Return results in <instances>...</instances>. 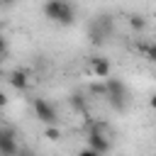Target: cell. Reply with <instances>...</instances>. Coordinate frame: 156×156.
Wrapping results in <instances>:
<instances>
[{
    "mask_svg": "<svg viewBox=\"0 0 156 156\" xmlns=\"http://www.w3.org/2000/svg\"><path fill=\"white\" fill-rule=\"evenodd\" d=\"M41 12H44V17H46L49 22H54V24H58V27H71V24H76V7H73V2H68V0H46L44 7H41Z\"/></svg>",
    "mask_w": 156,
    "mask_h": 156,
    "instance_id": "obj_1",
    "label": "cell"
},
{
    "mask_svg": "<svg viewBox=\"0 0 156 156\" xmlns=\"http://www.w3.org/2000/svg\"><path fill=\"white\" fill-rule=\"evenodd\" d=\"M105 80V102L115 110V112H124L127 110V102H129V90H127V83L122 80V78H112V76H107V78H102Z\"/></svg>",
    "mask_w": 156,
    "mask_h": 156,
    "instance_id": "obj_2",
    "label": "cell"
},
{
    "mask_svg": "<svg viewBox=\"0 0 156 156\" xmlns=\"http://www.w3.org/2000/svg\"><path fill=\"white\" fill-rule=\"evenodd\" d=\"M85 141H88V146H90L98 156L112 151V134H110V127H107L105 122H93L90 129H88Z\"/></svg>",
    "mask_w": 156,
    "mask_h": 156,
    "instance_id": "obj_3",
    "label": "cell"
},
{
    "mask_svg": "<svg viewBox=\"0 0 156 156\" xmlns=\"http://www.w3.org/2000/svg\"><path fill=\"white\" fill-rule=\"evenodd\" d=\"M115 34V20L110 17V15H98V17H93V22L88 24V39H90V44H95V46H102V44H107V39Z\"/></svg>",
    "mask_w": 156,
    "mask_h": 156,
    "instance_id": "obj_4",
    "label": "cell"
},
{
    "mask_svg": "<svg viewBox=\"0 0 156 156\" xmlns=\"http://www.w3.org/2000/svg\"><path fill=\"white\" fill-rule=\"evenodd\" d=\"M32 110H34V117L46 127V124H58V110L54 102H49L46 98H34L32 102Z\"/></svg>",
    "mask_w": 156,
    "mask_h": 156,
    "instance_id": "obj_5",
    "label": "cell"
},
{
    "mask_svg": "<svg viewBox=\"0 0 156 156\" xmlns=\"http://www.w3.org/2000/svg\"><path fill=\"white\" fill-rule=\"evenodd\" d=\"M0 154H2V156H15V154H20L17 134H15L12 127H0Z\"/></svg>",
    "mask_w": 156,
    "mask_h": 156,
    "instance_id": "obj_6",
    "label": "cell"
},
{
    "mask_svg": "<svg viewBox=\"0 0 156 156\" xmlns=\"http://www.w3.org/2000/svg\"><path fill=\"white\" fill-rule=\"evenodd\" d=\"M90 73L102 80V78H107V76L112 73V66H110V61H107L105 56H93V58H90Z\"/></svg>",
    "mask_w": 156,
    "mask_h": 156,
    "instance_id": "obj_7",
    "label": "cell"
},
{
    "mask_svg": "<svg viewBox=\"0 0 156 156\" xmlns=\"http://www.w3.org/2000/svg\"><path fill=\"white\" fill-rule=\"evenodd\" d=\"M7 80H10V85H12L15 90H27V85H29V73L22 71V68H15V71L7 76Z\"/></svg>",
    "mask_w": 156,
    "mask_h": 156,
    "instance_id": "obj_8",
    "label": "cell"
},
{
    "mask_svg": "<svg viewBox=\"0 0 156 156\" xmlns=\"http://www.w3.org/2000/svg\"><path fill=\"white\" fill-rule=\"evenodd\" d=\"M68 102H71V107H73L76 112H80V115H85V112H88V98H85L83 93H71Z\"/></svg>",
    "mask_w": 156,
    "mask_h": 156,
    "instance_id": "obj_9",
    "label": "cell"
},
{
    "mask_svg": "<svg viewBox=\"0 0 156 156\" xmlns=\"http://www.w3.org/2000/svg\"><path fill=\"white\" fill-rule=\"evenodd\" d=\"M129 27L134 32H144L146 29V17L144 15H129Z\"/></svg>",
    "mask_w": 156,
    "mask_h": 156,
    "instance_id": "obj_10",
    "label": "cell"
},
{
    "mask_svg": "<svg viewBox=\"0 0 156 156\" xmlns=\"http://www.w3.org/2000/svg\"><path fill=\"white\" fill-rule=\"evenodd\" d=\"M44 136H46L49 141H58V139H61V129H58V124H46Z\"/></svg>",
    "mask_w": 156,
    "mask_h": 156,
    "instance_id": "obj_11",
    "label": "cell"
},
{
    "mask_svg": "<svg viewBox=\"0 0 156 156\" xmlns=\"http://www.w3.org/2000/svg\"><path fill=\"white\" fill-rule=\"evenodd\" d=\"M146 61H151V63H156V41H146V46H144V54H141Z\"/></svg>",
    "mask_w": 156,
    "mask_h": 156,
    "instance_id": "obj_12",
    "label": "cell"
},
{
    "mask_svg": "<svg viewBox=\"0 0 156 156\" xmlns=\"http://www.w3.org/2000/svg\"><path fill=\"white\" fill-rule=\"evenodd\" d=\"M5 54H7V39L0 34V58H5Z\"/></svg>",
    "mask_w": 156,
    "mask_h": 156,
    "instance_id": "obj_13",
    "label": "cell"
},
{
    "mask_svg": "<svg viewBox=\"0 0 156 156\" xmlns=\"http://www.w3.org/2000/svg\"><path fill=\"white\" fill-rule=\"evenodd\" d=\"M7 102H10V98H7V95H5V93H2V90H0V107H5V105H7Z\"/></svg>",
    "mask_w": 156,
    "mask_h": 156,
    "instance_id": "obj_14",
    "label": "cell"
},
{
    "mask_svg": "<svg viewBox=\"0 0 156 156\" xmlns=\"http://www.w3.org/2000/svg\"><path fill=\"white\" fill-rule=\"evenodd\" d=\"M149 107H151V110H156V93L149 98Z\"/></svg>",
    "mask_w": 156,
    "mask_h": 156,
    "instance_id": "obj_15",
    "label": "cell"
},
{
    "mask_svg": "<svg viewBox=\"0 0 156 156\" xmlns=\"http://www.w3.org/2000/svg\"><path fill=\"white\" fill-rule=\"evenodd\" d=\"M154 78H156V63H154Z\"/></svg>",
    "mask_w": 156,
    "mask_h": 156,
    "instance_id": "obj_16",
    "label": "cell"
},
{
    "mask_svg": "<svg viewBox=\"0 0 156 156\" xmlns=\"http://www.w3.org/2000/svg\"><path fill=\"white\" fill-rule=\"evenodd\" d=\"M0 63H2V58H0Z\"/></svg>",
    "mask_w": 156,
    "mask_h": 156,
    "instance_id": "obj_17",
    "label": "cell"
}]
</instances>
